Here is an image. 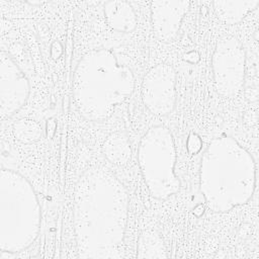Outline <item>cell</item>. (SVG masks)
<instances>
[{"instance_id":"11","label":"cell","mask_w":259,"mask_h":259,"mask_svg":"<svg viewBox=\"0 0 259 259\" xmlns=\"http://www.w3.org/2000/svg\"><path fill=\"white\" fill-rule=\"evenodd\" d=\"M257 0H233V1H213V10L220 21L227 25L239 23L244 17L257 7Z\"/></svg>"},{"instance_id":"13","label":"cell","mask_w":259,"mask_h":259,"mask_svg":"<svg viewBox=\"0 0 259 259\" xmlns=\"http://www.w3.org/2000/svg\"><path fill=\"white\" fill-rule=\"evenodd\" d=\"M139 257H165V247L159 235L154 232L144 233L139 241Z\"/></svg>"},{"instance_id":"9","label":"cell","mask_w":259,"mask_h":259,"mask_svg":"<svg viewBox=\"0 0 259 259\" xmlns=\"http://www.w3.org/2000/svg\"><path fill=\"white\" fill-rule=\"evenodd\" d=\"M190 7L189 1L161 0L151 2L152 26L156 38L173 41L178 35L182 19Z\"/></svg>"},{"instance_id":"4","label":"cell","mask_w":259,"mask_h":259,"mask_svg":"<svg viewBox=\"0 0 259 259\" xmlns=\"http://www.w3.org/2000/svg\"><path fill=\"white\" fill-rule=\"evenodd\" d=\"M1 250L11 252L13 238L15 237V228L21 231L27 244L34 240L38 225L30 221L39 223V206L36 196L30 184L19 174L2 169L1 171ZM21 233L19 232L22 249L26 248Z\"/></svg>"},{"instance_id":"7","label":"cell","mask_w":259,"mask_h":259,"mask_svg":"<svg viewBox=\"0 0 259 259\" xmlns=\"http://www.w3.org/2000/svg\"><path fill=\"white\" fill-rule=\"evenodd\" d=\"M142 98L148 110L155 115L171 113L176 103V73L167 63L152 67L142 83Z\"/></svg>"},{"instance_id":"6","label":"cell","mask_w":259,"mask_h":259,"mask_svg":"<svg viewBox=\"0 0 259 259\" xmlns=\"http://www.w3.org/2000/svg\"><path fill=\"white\" fill-rule=\"evenodd\" d=\"M245 50L232 35L222 36L215 45L211 59L213 83L217 92L226 98L239 95L245 79Z\"/></svg>"},{"instance_id":"14","label":"cell","mask_w":259,"mask_h":259,"mask_svg":"<svg viewBox=\"0 0 259 259\" xmlns=\"http://www.w3.org/2000/svg\"><path fill=\"white\" fill-rule=\"evenodd\" d=\"M13 132L15 138L25 144H30L39 140L41 131L39 125L31 119H19L13 124Z\"/></svg>"},{"instance_id":"3","label":"cell","mask_w":259,"mask_h":259,"mask_svg":"<svg viewBox=\"0 0 259 259\" xmlns=\"http://www.w3.org/2000/svg\"><path fill=\"white\" fill-rule=\"evenodd\" d=\"M201 162V191L211 209L228 211L252 196L255 164L235 140L224 137L212 141Z\"/></svg>"},{"instance_id":"15","label":"cell","mask_w":259,"mask_h":259,"mask_svg":"<svg viewBox=\"0 0 259 259\" xmlns=\"http://www.w3.org/2000/svg\"><path fill=\"white\" fill-rule=\"evenodd\" d=\"M187 149L191 154H196L201 149V140L196 134L191 133L189 135L187 140Z\"/></svg>"},{"instance_id":"1","label":"cell","mask_w":259,"mask_h":259,"mask_svg":"<svg viewBox=\"0 0 259 259\" xmlns=\"http://www.w3.org/2000/svg\"><path fill=\"white\" fill-rule=\"evenodd\" d=\"M127 193L105 168L87 170L75 188L74 219L79 251H115L122 244Z\"/></svg>"},{"instance_id":"10","label":"cell","mask_w":259,"mask_h":259,"mask_svg":"<svg viewBox=\"0 0 259 259\" xmlns=\"http://www.w3.org/2000/svg\"><path fill=\"white\" fill-rule=\"evenodd\" d=\"M103 12L107 24L115 31L130 33L137 27L138 18L136 12L126 1H107L104 3Z\"/></svg>"},{"instance_id":"8","label":"cell","mask_w":259,"mask_h":259,"mask_svg":"<svg viewBox=\"0 0 259 259\" xmlns=\"http://www.w3.org/2000/svg\"><path fill=\"white\" fill-rule=\"evenodd\" d=\"M29 82L12 58L0 54V105L2 119L11 117L26 102Z\"/></svg>"},{"instance_id":"2","label":"cell","mask_w":259,"mask_h":259,"mask_svg":"<svg viewBox=\"0 0 259 259\" xmlns=\"http://www.w3.org/2000/svg\"><path fill=\"white\" fill-rule=\"evenodd\" d=\"M132 70L107 49L91 51L80 60L74 74L73 92L81 115L92 121L107 119L133 92Z\"/></svg>"},{"instance_id":"5","label":"cell","mask_w":259,"mask_h":259,"mask_svg":"<svg viewBox=\"0 0 259 259\" xmlns=\"http://www.w3.org/2000/svg\"><path fill=\"white\" fill-rule=\"evenodd\" d=\"M138 161L152 196L165 199L179 190L180 181L175 173L176 152L167 127L156 125L145 134L139 145Z\"/></svg>"},{"instance_id":"12","label":"cell","mask_w":259,"mask_h":259,"mask_svg":"<svg viewBox=\"0 0 259 259\" xmlns=\"http://www.w3.org/2000/svg\"><path fill=\"white\" fill-rule=\"evenodd\" d=\"M103 153L113 164H125L131 158V144L127 137L121 133L111 134L103 145Z\"/></svg>"}]
</instances>
